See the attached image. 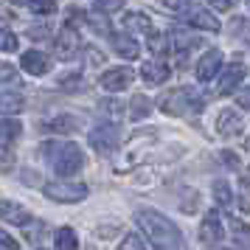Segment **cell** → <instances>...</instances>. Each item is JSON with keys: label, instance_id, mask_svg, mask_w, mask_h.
<instances>
[{"label": "cell", "instance_id": "obj_1", "mask_svg": "<svg viewBox=\"0 0 250 250\" xmlns=\"http://www.w3.org/2000/svg\"><path fill=\"white\" fill-rule=\"evenodd\" d=\"M135 222L138 228L144 230V236L149 239V245L155 250H186V242H183V233L177 230V225L166 219L163 214L158 211H138L135 214Z\"/></svg>", "mask_w": 250, "mask_h": 250}, {"label": "cell", "instance_id": "obj_2", "mask_svg": "<svg viewBox=\"0 0 250 250\" xmlns=\"http://www.w3.org/2000/svg\"><path fill=\"white\" fill-rule=\"evenodd\" d=\"M42 155L48 158V163L54 166L59 177H70L82 169L84 163V155L82 149L73 144V141H45L42 144Z\"/></svg>", "mask_w": 250, "mask_h": 250}, {"label": "cell", "instance_id": "obj_3", "mask_svg": "<svg viewBox=\"0 0 250 250\" xmlns=\"http://www.w3.org/2000/svg\"><path fill=\"white\" fill-rule=\"evenodd\" d=\"M160 107H163L166 113H171V115H180V113H186V110H203L205 99H200L191 87H183V90L169 93V96L163 99V104H160Z\"/></svg>", "mask_w": 250, "mask_h": 250}, {"label": "cell", "instance_id": "obj_4", "mask_svg": "<svg viewBox=\"0 0 250 250\" xmlns=\"http://www.w3.org/2000/svg\"><path fill=\"white\" fill-rule=\"evenodd\" d=\"M45 197L54 203H82L87 197L84 183H45Z\"/></svg>", "mask_w": 250, "mask_h": 250}, {"label": "cell", "instance_id": "obj_5", "mask_svg": "<svg viewBox=\"0 0 250 250\" xmlns=\"http://www.w3.org/2000/svg\"><path fill=\"white\" fill-rule=\"evenodd\" d=\"M118 141H121V132L115 124H102L90 132V146L102 155H113L118 149Z\"/></svg>", "mask_w": 250, "mask_h": 250}, {"label": "cell", "instance_id": "obj_6", "mask_svg": "<svg viewBox=\"0 0 250 250\" xmlns=\"http://www.w3.org/2000/svg\"><path fill=\"white\" fill-rule=\"evenodd\" d=\"M222 236H225L222 216H219V211H216V208H211V211L203 216V225H200V242H203V245H208V248H214V245H219V242H222Z\"/></svg>", "mask_w": 250, "mask_h": 250}, {"label": "cell", "instance_id": "obj_7", "mask_svg": "<svg viewBox=\"0 0 250 250\" xmlns=\"http://www.w3.org/2000/svg\"><path fill=\"white\" fill-rule=\"evenodd\" d=\"M132 79H135L132 68H113V70H107V73H102L99 84H102L104 90H110V93H121V90H126V87L132 84Z\"/></svg>", "mask_w": 250, "mask_h": 250}, {"label": "cell", "instance_id": "obj_8", "mask_svg": "<svg viewBox=\"0 0 250 250\" xmlns=\"http://www.w3.org/2000/svg\"><path fill=\"white\" fill-rule=\"evenodd\" d=\"M219 68H222V54L219 51H205L200 57V62H197V79L211 82L219 73Z\"/></svg>", "mask_w": 250, "mask_h": 250}, {"label": "cell", "instance_id": "obj_9", "mask_svg": "<svg viewBox=\"0 0 250 250\" xmlns=\"http://www.w3.org/2000/svg\"><path fill=\"white\" fill-rule=\"evenodd\" d=\"M245 65L242 62H230V65H225V70H222V79H219V93L225 96V93H233L242 84V79H245Z\"/></svg>", "mask_w": 250, "mask_h": 250}, {"label": "cell", "instance_id": "obj_10", "mask_svg": "<svg viewBox=\"0 0 250 250\" xmlns=\"http://www.w3.org/2000/svg\"><path fill=\"white\" fill-rule=\"evenodd\" d=\"M216 129H219V135H225V138H236L245 129V121H242V115L236 110H222L219 118H216Z\"/></svg>", "mask_w": 250, "mask_h": 250}, {"label": "cell", "instance_id": "obj_11", "mask_svg": "<svg viewBox=\"0 0 250 250\" xmlns=\"http://www.w3.org/2000/svg\"><path fill=\"white\" fill-rule=\"evenodd\" d=\"M110 42H113L115 54H121L124 59H138V57H141V45L135 42V37H132V34H124V31L110 34Z\"/></svg>", "mask_w": 250, "mask_h": 250}, {"label": "cell", "instance_id": "obj_12", "mask_svg": "<svg viewBox=\"0 0 250 250\" xmlns=\"http://www.w3.org/2000/svg\"><path fill=\"white\" fill-rule=\"evenodd\" d=\"M186 20H188L194 28H203V31H219V20H216L211 12H205L203 6H188Z\"/></svg>", "mask_w": 250, "mask_h": 250}, {"label": "cell", "instance_id": "obj_13", "mask_svg": "<svg viewBox=\"0 0 250 250\" xmlns=\"http://www.w3.org/2000/svg\"><path fill=\"white\" fill-rule=\"evenodd\" d=\"M76 51H79V34H76L70 25H65L62 34L57 37V57L59 59H73Z\"/></svg>", "mask_w": 250, "mask_h": 250}, {"label": "cell", "instance_id": "obj_14", "mask_svg": "<svg viewBox=\"0 0 250 250\" xmlns=\"http://www.w3.org/2000/svg\"><path fill=\"white\" fill-rule=\"evenodd\" d=\"M20 65H23L25 73H31V76H42V73L51 70V59H48L42 51H25Z\"/></svg>", "mask_w": 250, "mask_h": 250}, {"label": "cell", "instance_id": "obj_15", "mask_svg": "<svg viewBox=\"0 0 250 250\" xmlns=\"http://www.w3.org/2000/svg\"><path fill=\"white\" fill-rule=\"evenodd\" d=\"M169 65L166 62H160V59H155V62H146L144 65V70H141V76H144V82L146 84H163V82L169 79Z\"/></svg>", "mask_w": 250, "mask_h": 250}, {"label": "cell", "instance_id": "obj_16", "mask_svg": "<svg viewBox=\"0 0 250 250\" xmlns=\"http://www.w3.org/2000/svg\"><path fill=\"white\" fill-rule=\"evenodd\" d=\"M23 132V124L14 121V118H0V149H9L20 138Z\"/></svg>", "mask_w": 250, "mask_h": 250}, {"label": "cell", "instance_id": "obj_17", "mask_svg": "<svg viewBox=\"0 0 250 250\" xmlns=\"http://www.w3.org/2000/svg\"><path fill=\"white\" fill-rule=\"evenodd\" d=\"M23 107H25V99L17 96V93H3L0 96V115H17L23 113Z\"/></svg>", "mask_w": 250, "mask_h": 250}, {"label": "cell", "instance_id": "obj_18", "mask_svg": "<svg viewBox=\"0 0 250 250\" xmlns=\"http://www.w3.org/2000/svg\"><path fill=\"white\" fill-rule=\"evenodd\" d=\"M0 216H3V219H9L12 225H25V222L31 219V216L25 214L17 203H0Z\"/></svg>", "mask_w": 250, "mask_h": 250}, {"label": "cell", "instance_id": "obj_19", "mask_svg": "<svg viewBox=\"0 0 250 250\" xmlns=\"http://www.w3.org/2000/svg\"><path fill=\"white\" fill-rule=\"evenodd\" d=\"M126 28H132V31H141V34H155V28H152V20H149L144 12H132V14H126Z\"/></svg>", "mask_w": 250, "mask_h": 250}, {"label": "cell", "instance_id": "obj_20", "mask_svg": "<svg viewBox=\"0 0 250 250\" xmlns=\"http://www.w3.org/2000/svg\"><path fill=\"white\" fill-rule=\"evenodd\" d=\"M79 126H82L79 118H73V115H59V118H54L45 129L48 132H76Z\"/></svg>", "mask_w": 250, "mask_h": 250}, {"label": "cell", "instance_id": "obj_21", "mask_svg": "<svg viewBox=\"0 0 250 250\" xmlns=\"http://www.w3.org/2000/svg\"><path fill=\"white\" fill-rule=\"evenodd\" d=\"M57 250H79V239L73 228H59L57 230Z\"/></svg>", "mask_w": 250, "mask_h": 250}, {"label": "cell", "instance_id": "obj_22", "mask_svg": "<svg viewBox=\"0 0 250 250\" xmlns=\"http://www.w3.org/2000/svg\"><path fill=\"white\" fill-rule=\"evenodd\" d=\"M228 225H230V233H233V239H236L239 245L250 248V225H245L242 219H230Z\"/></svg>", "mask_w": 250, "mask_h": 250}, {"label": "cell", "instance_id": "obj_23", "mask_svg": "<svg viewBox=\"0 0 250 250\" xmlns=\"http://www.w3.org/2000/svg\"><path fill=\"white\" fill-rule=\"evenodd\" d=\"M149 113H152V102H149L146 96H135V99H132V118L141 121V118H146Z\"/></svg>", "mask_w": 250, "mask_h": 250}, {"label": "cell", "instance_id": "obj_24", "mask_svg": "<svg viewBox=\"0 0 250 250\" xmlns=\"http://www.w3.org/2000/svg\"><path fill=\"white\" fill-rule=\"evenodd\" d=\"M93 9L102 14H113L124 9V0H93Z\"/></svg>", "mask_w": 250, "mask_h": 250}, {"label": "cell", "instance_id": "obj_25", "mask_svg": "<svg viewBox=\"0 0 250 250\" xmlns=\"http://www.w3.org/2000/svg\"><path fill=\"white\" fill-rule=\"evenodd\" d=\"M34 14H54L57 12V0H28Z\"/></svg>", "mask_w": 250, "mask_h": 250}, {"label": "cell", "instance_id": "obj_26", "mask_svg": "<svg viewBox=\"0 0 250 250\" xmlns=\"http://www.w3.org/2000/svg\"><path fill=\"white\" fill-rule=\"evenodd\" d=\"M0 51H6V54L17 51V37H14L9 28H0Z\"/></svg>", "mask_w": 250, "mask_h": 250}, {"label": "cell", "instance_id": "obj_27", "mask_svg": "<svg viewBox=\"0 0 250 250\" xmlns=\"http://www.w3.org/2000/svg\"><path fill=\"white\" fill-rule=\"evenodd\" d=\"M214 197H216V203L219 205H230V188H228V183H222V180H216L214 183Z\"/></svg>", "mask_w": 250, "mask_h": 250}, {"label": "cell", "instance_id": "obj_28", "mask_svg": "<svg viewBox=\"0 0 250 250\" xmlns=\"http://www.w3.org/2000/svg\"><path fill=\"white\" fill-rule=\"evenodd\" d=\"M118 250H146V245H144V239L138 236V233H126L124 242L118 245Z\"/></svg>", "mask_w": 250, "mask_h": 250}, {"label": "cell", "instance_id": "obj_29", "mask_svg": "<svg viewBox=\"0 0 250 250\" xmlns=\"http://www.w3.org/2000/svg\"><path fill=\"white\" fill-rule=\"evenodd\" d=\"M149 48H152L155 54H166V51H169V37L166 34H152L149 37Z\"/></svg>", "mask_w": 250, "mask_h": 250}, {"label": "cell", "instance_id": "obj_30", "mask_svg": "<svg viewBox=\"0 0 250 250\" xmlns=\"http://www.w3.org/2000/svg\"><path fill=\"white\" fill-rule=\"evenodd\" d=\"M102 110H104L107 115H113V118H118V115L124 113V104L118 102V99H104V102H102Z\"/></svg>", "mask_w": 250, "mask_h": 250}, {"label": "cell", "instance_id": "obj_31", "mask_svg": "<svg viewBox=\"0 0 250 250\" xmlns=\"http://www.w3.org/2000/svg\"><path fill=\"white\" fill-rule=\"evenodd\" d=\"M230 28H233V31H239V37L250 42V23L245 20V17H233V20H230Z\"/></svg>", "mask_w": 250, "mask_h": 250}, {"label": "cell", "instance_id": "obj_32", "mask_svg": "<svg viewBox=\"0 0 250 250\" xmlns=\"http://www.w3.org/2000/svg\"><path fill=\"white\" fill-rule=\"evenodd\" d=\"M0 250H17V242L6 230H0Z\"/></svg>", "mask_w": 250, "mask_h": 250}, {"label": "cell", "instance_id": "obj_33", "mask_svg": "<svg viewBox=\"0 0 250 250\" xmlns=\"http://www.w3.org/2000/svg\"><path fill=\"white\" fill-rule=\"evenodd\" d=\"M211 6L219 9V12H230V9L236 6V0H211Z\"/></svg>", "mask_w": 250, "mask_h": 250}, {"label": "cell", "instance_id": "obj_34", "mask_svg": "<svg viewBox=\"0 0 250 250\" xmlns=\"http://www.w3.org/2000/svg\"><path fill=\"white\" fill-rule=\"evenodd\" d=\"M166 9H186L188 6V0H160Z\"/></svg>", "mask_w": 250, "mask_h": 250}, {"label": "cell", "instance_id": "obj_35", "mask_svg": "<svg viewBox=\"0 0 250 250\" xmlns=\"http://www.w3.org/2000/svg\"><path fill=\"white\" fill-rule=\"evenodd\" d=\"M14 79V68L12 65H6V68L0 70V84H3V82H12Z\"/></svg>", "mask_w": 250, "mask_h": 250}, {"label": "cell", "instance_id": "obj_36", "mask_svg": "<svg viewBox=\"0 0 250 250\" xmlns=\"http://www.w3.org/2000/svg\"><path fill=\"white\" fill-rule=\"evenodd\" d=\"M222 160H228V166H233V169L239 166V163H236V155H233V152H222Z\"/></svg>", "mask_w": 250, "mask_h": 250}, {"label": "cell", "instance_id": "obj_37", "mask_svg": "<svg viewBox=\"0 0 250 250\" xmlns=\"http://www.w3.org/2000/svg\"><path fill=\"white\" fill-rule=\"evenodd\" d=\"M14 3H23V0H14ZM25 3H28V0H25Z\"/></svg>", "mask_w": 250, "mask_h": 250}, {"label": "cell", "instance_id": "obj_38", "mask_svg": "<svg viewBox=\"0 0 250 250\" xmlns=\"http://www.w3.org/2000/svg\"><path fill=\"white\" fill-rule=\"evenodd\" d=\"M248 6H250V0H248Z\"/></svg>", "mask_w": 250, "mask_h": 250}]
</instances>
